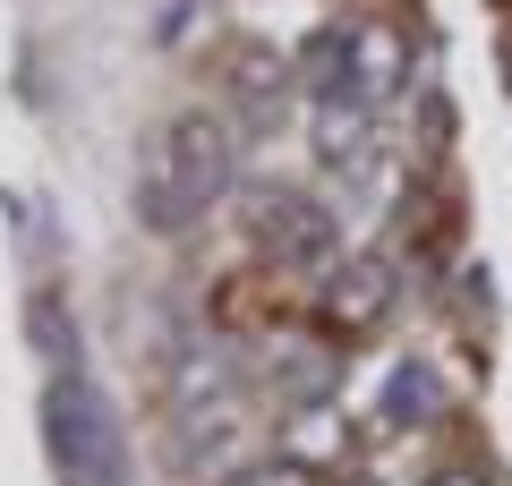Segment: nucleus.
I'll use <instances>...</instances> for the list:
<instances>
[{"instance_id": "13", "label": "nucleus", "mask_w": 512, "mask_h": 486, "mask_svg": "<svg viewBox=\"0 0 512 486\" xmlns=\"http://www.w3.org/2000/svg\"><path fill=\"white\" fill-rule=\"evenodd\" d=\"M26 324H35V342H43V359H52V376H60V359L77 350V333L60 324V299L52 290H35V307H26Z\"/></svg>"}, {"instance_id": "5", "label": "nucleus", "mask_w": 512, "mask_h": 486, "mask_svg": "<svg viewBox=\"0 0 512 486\" xmlns=\"http://www.w3.org/2000/svg\"><path fill=\"white\" fill-rule=\"evenodd\" d=\"M256 384H265L282 410H325V401L342 393V350L316 342V333H274V342H265V367H256Z\"/></svg>"}, {"instance_id": "6", "label": "nucleus", "mask_w": 512, "mask_h": 486, "mask_svg": "<svg viewBox=\"0 0 512 486\" xmlns=\"http://www.w3.org/2000/svg\"><path fill=\"white\" fill-rule=\"evenodd\" d=\"M350 103L384 111L393 94H410V35L393 18H350Z\"/></svg>"}, {"instance_id": "3", "label": "nucleus", "mask_w": 512, "mask_h": 486, "mask_svg": "<svg viewBox=\"0 0 512 486\" xmlns=\"http://www.w3.org/2000/svg\"><path fill=\"white\" fill-rule=\"evenodd\" d=\"M248 239L274 265H291V273H325V265H342V214H325V205L308 197V188H248Z\"/></svg>"}, {"instance_id": "2", "label": "nucleus", "mask_w": 512, "mask_h": 486, "mask_svg": "<svg viewBox=\"0 0 512 486\" xmlns=\"http://www.w3.org/2000/svg\"><path fill=\"white\" fill-rule=\"evenodd\" d=\"M43 427H52L60 486H128V427L111 410L103 384H86L77 367H60L43 393Z\"/></svg>"}, {"instance_id": "4", "label": "nucleus", "mask_w": 512, "mask_h": 486, "mask_svg": "<svg viewBox=\"0 0 512 486\" xmlns=\"http://www.w3.org/2000/svg\"><path fill=\"white\" fill-rule=\"evenodd\" d=\"M393 299H402V265L393 256H342V265L316 273V316H325V333H367V324L393 316Z\"/></svg>"}, {"instance_id": "1", "label": "nucleus", "mask_w": 512, "mask_h": 486, "mask_svg": "<svg viewBox=\"0 0 512 486\" xmlns=\"http://www.w3.org/2000/svg\"><path fill=\"white\" fill-rule=\"evenodd\" d=\"M239 180V137L222 111H171L163 128H154L146 162H137V222H146L154 239H180L188 222L205 214V205H222Z\"/></svg>"}, {"instance_id": "7", "label": "nucleus", "mask_w": 512, "mask_h": 486, "mask_svg": "<svg viewBox=\"0 0 512 486\" xmlns=\"http://www.w3.org/2000/svg\"><path fill=\"white\" fill-rule=\"evenodd\" d=\"M376 418H384L393 435L444 427V418H453V384H444V367L419 359V350H410V359H393V367H384V393H376Z\"/></svg>"}, {"instance_id": "11", "label": "nucleus", "mask_w": 512, "mask_h": 486, "mask_svg": "<svg viewBox=\"0 0 512 486\" xmlns=\"http://www.w3.org/2000/svg\"><path fill=\"white\" fill-rule=\"evenodd\" d=\"M291 69H299V86H308V94H342L350 86V26H316V35L299 43Z\"/></svg>"}, {"instance_id": "9", "label": "nucleus", "mask_w": 512, "mask_h": 486, "mask_svg": "<svg viewBox=\"0 0 512 486\" xmlns=\"http://www.w3.org/2000/svg\"><path fill=\"white\" fill-rule=\"evenodd\" d=\"M291 77H299V69H291L282 52H265V43H239V52H231V103L248 111L256 128H274L282 103H291Z\"/></svg>"}, {"instance_id": "12", "label": "nucleus", "mask_w": 512, "mask_h": 486, "mask_svg": "<svg viewBox=\"0 0 512 486\" xmlns=\"http://www.w3.org/2000/svg\"><path fill=\"white\" fill-rule=\"evenodd\" d=\"M231 486H333V469L282 444V452H256V461H239V469H231Z\"/></svg>"}, {"instance_id": "10", "label": "nucleus", "mask_w": 512, "mask_h": 486, "mask_svg": "<svg viewBox=\"0 0 512 486\" xmlns=\"http://www.w3.org/2000/svg\"><path fill=\"white\" fill-rule=\"evenodd\" d=\"M231 393H239V359L222 342H188L180 359H171V401H180V418L188 410H231Z\"/></svg>"}, {"instance_id": "8", "label": "nucleus", "mask_w": 512, "mask_h": 486, "mask_svg": "<svg viewBox=\"0 0 512 486\" xmlns=\"http://www.w3.org/2000/svg\"><path fill=\"white\" fill-rule=\"evenodd\" d=\"M308 145H316V162H325V171L359 180L367 162H376V111L350 103V94H316V111H308Z\"/></svg>"}, {"instance_id": "14", "label": "nucleus", "mask_w": 512, "mask_h": 486, "mask_svg": "<svg viewBox=\"0 0 512 486\" xmlns=\"http://www.w3.org/2000/svg\"><path fill=\"white\" fill-rule=\"evenodd\" d=\"M427 486H495V478H487V469H478V461H444V469H436V478H427Z\"/></svg>"}]
</instances>
